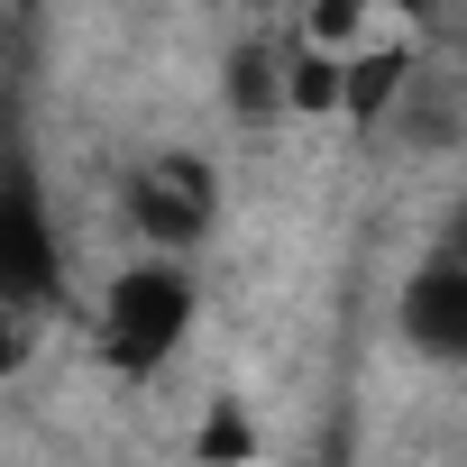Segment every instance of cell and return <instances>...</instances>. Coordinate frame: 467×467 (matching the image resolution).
<instances>
[{
  "label": "cell",
  "instance_id": "7a4b0ae2",
  "mask_svg": "<svg viewBox=\"0 0 467 467\" xmlns=\"http://www.w3.org/2000/svg\"><path fill=\"white\" fill-rule=\"evenodd\" d=\"M119 211H129V229L147 239V257H192L211 229H220V174H211V156L165 147V156H147L119 183Z\"/></svg>",
  "mask_w": 467,
  "mask_h": 467
},
{
  "label": "cell",
  "instance_id": "8fae6325",
  "mask_svg": "<svg viewBox=\"0 0 467 467\" xmlns=\"http://www.w3.org/2000/svg\"><path fill=\"white\" fill-rule=\"evenodd\" d=\"M248 10H294V0H248Z\"/></svg>",
  "mask_w": 467,
  "mask_h": 467
},
{
  "label": "cell",
  "instance_id": "9c48e42d",
  "mask_svg": "<svg viewBox=\"0 0 467 467\" xmlns=\"http://www.w3.org/2000/svg\"><path fill=\"white\" fill-rule=\"evenodd\" d=\"M248 458H257L248 412H239V403H211V421H202V440H192V467H248Z\"/></svg>",
  "mask_w": 467,
  "mask_h": 467
},
{
  "label": "cell",
  "instance_id": "30bf717a",
  "mask_svg": "<svg viewBox=\"0 0 467 467\" xmlns=\"http://www.w3.org/2000/svg\"><path fill=\"white\" fill-rule=\"evenodd\" d=\"M19 367H28V312L0 294V376H19Z\"/></svg>",
  "mask_w": 467,
  "mask_h": 467
},
{
  "label": "cell",
  "instance_id": "ba28073f",
  "mask_svg": "<svg viewBox=\"0 0 467 467\" xmlns=\"http://www.w3.org/2000/svg\"><path fill=\"white\" fill-rule=\"evenodd\" d=\"M294 10H303V47H321V56H358V47H376L367 28H376V10H385V0H294Z\"/></svg>",
  "mask_w": 467,
  "mask_h": 467
},
{
  "label": "cell",
  "instance_id": "5b68a950",
  "mask_svg": "<svg viewBox=\"0 0 467 467\" xmlns=\"http://www.w3.org/2000/svg\"><path fill=\"white\" fill-rule=\"evenodd\" d=\"M403 92H412V47L376 37V47H358V56H348V92H339V119H348V129H385Z\"/></svg>",
  "mask_w": 467,
  "mask_h": 467
},
{
  "label": "cell",
  "instance_id": "3957f363",
  "mask_svg": "<svg viewBox=\"0 0 467 467\" xmlns=\"http://www.w3.org/2000/svg\"><path fill=\"white\" fill-rule=\"evenodd\" d=\"M0 294H10L19 312L65 294V239H56L47 192L28 174H0Z\"/></svg>",
  "mask_w": 467,
  "mask_h": 467
},
{
  "label": "cell",
  "instance_id": "277c9868",
  "mask_svg": "<svg viewBox=\"0 0 467 467\" xmlns=\"http://www.w3.org/2000/svg\"><path fill=\"white\" fill-rule=\"evenodd\" d=\"M394 330L421 367H467V257H421L394 294Z\"/></svg>",
  "mask_w": 467,
  "mask_h": 467
},
{
  "label": "cell",
  "instance_id": "8992f818",
  "mask_svg": "<svg viewBox=\"0 0 467 467\" xmlns=\"http://www.w3.org/2000/svg\"><path fill=\"white\" fill-rule=\"evenodd\" d=\"M339 92H348V56L285 37V119H339Z\"/></svg>",
  "mask_w": 467,
  "mask_h": 467
},
{
  "label": "cell",
  "instance_id": "6da1fadb",
  "mask_svg": "<svg viewBox=\"0 0 467 467\" xmlns=\"http://www.w3.org/2000/svg\"><path fill=\"white\" fill-rule=\"evenodd\" d=\"M202 321V285L183 257H129L110 266L101 285V312H92V339H101V367L119 376H156Z\"/></svg>",
  "mask_w": 467,
  "mask_h": 467
},
{
  "label": "cell",
  "instance_id": "52a82bcc",
  "mask_svg": "<svg viewBox=\"0 0 467 467\" xmlns=\"http://www.w3.org/2000/svg\"><path fill=\"white\" fill-rule=\"evenodd\" d=\"M229 110L239 119H275L285 110V47H266V37L229 47Z\"/></svg>",
  "mask_w": 467,
  "mask_h": 467
}]
</instances>
